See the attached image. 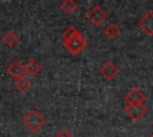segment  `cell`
<instances>
[{"label":"cell","mask_w":153,"mask_h":137,"mask_svg":"<svg viewBox=\"0 0 153 137\" xmlns=\"http://www.w3.org/2000/svg\"><path fill=\"white\" fill-rule=\"evenodd\" d=\"M62 38H63V46H65V49L68 52H71L73 56L79 55L86 48V45H87V43L84 39V37L81 36V33L74 26H68L63 31Z\"/></svg>","instance_id":"cell-1"},{"label":"cell","mask_w":153,"mask_h":137,"mask_svg":"<svg viewBox=\"0 0 153 137\" xmlns=\"http://www.w3.org/2000/svg\"><path fill=\"white\" fill-rule=\"evenodd\" d=\"M23 124L30 132L35 133V132H37L38 130H41L44 126L45 119L37 110H31L23 118Z\"/></svg>","instance_id":"cell-2"},{"label":"cell","mask_w":153,"mask_h":137,"mask_svg":"<svg viewBox=\"0 0 153 137\" xmlns=\"http://www.w3.org/2000/svg\"><path fill=\"white\" fill-rule=\"evenodd\" d=\"M147 107L143 104H127L124 107V113L133 120H140L142 119L147 113Z\"/></svg>","instance_id":"cell-3"},{"label":"cell","mask_w":153,"mask_h":137,"mask_svg":"<svg viewBox=\"0 0 153 137\" xmlns=\"http://www.w3.org/2000/svg\"><path fill=\"white\" fill-rule=\"evenodd\" d=\"M87 19L90 20V23L93 26H100L106 19H108V14L104 12L103 8H100L99 6H94L92 7L88 13H87Z\"/></svg>","instance_id":"cell-4"},{"label":"cell","mask_w":153,"mask_h":137,"mask_svg":"<svg viewBox=\"0 0 153 137\" xmlns=\"http://www.w3.org/2000/svg\"><path fill=\"white\" fill-rule=\"evenodd\" d=\"M99 73H100V75H102L105 80L111 81V80H114V79L118 75L120 69H118V67H117L112 61H106L105 63L102 64V67H100V69H99Z\"/></svg>","instance_id":"cell-5"},{"label":"cell","mask_w":153,"mask_h":137,"mask_svg":"<svg viewBox=\"0 0 153 137\" xmlns=\"http://www.w3.org/2000/svg\"><path fill=\"white\" fill-rule=\"evenodd\" d=\"M137 26L148 36H153V13L148 12L146 13L139 21Z\"/></svg>","instance_id":"cell-6"},{"label":"cell","mask_w":153,"mask_h":137,"mask_svg":"<svg viewBox=\"0 0 153 137\" xmlns=\"http://www.w3.org/2000/svg\"><path fill=\"white\" fill-rule=\"evenodd\" d=\"M124 100L127 104H143L146 100V96L140 89L133 88L126 94Z\"/></svg>","instance_id":"cell-7"},{"label":"cell","mask_w":153,"mask_h":137,"mask_svg":"<svg viewBox=\"0 0 153 137\" xmlns=\"http://www.w3.org/2000/svg\"><path fill=\"white\" fill-rule=\"evenodd\" d=\"M6 71H7V74H8L12 79L17 80V79H19V77H22V76L25 75V67H24L20 62L14 61V62H12V63L7 67Z\"/></svg>","instance_id":"cell-8"},{"label":"cell","mask_w":153,"mask_h":137,"mask_svg":"<svg viewBox=\"0 0 153 137\" xmlns=\"http://www.w3.org/2000/svg\"><path fill=\"white\" fill-rule=\"evenodd\" d=\"M24 67H25V74H27L29 76H32V77L36 76L42 70L41 64L35 60H30Z\"/></svg>","instance_id":"cell-9"},{"label":"cell","mask_w":153,"mask_h":137,"mask_svg":"<svg viewBox=\"0 0 153 137\" xmlns=\"http://www.w3.org/2000/svg\"><path fill=\"white\" fill-rule=\"evenodd\" d=\"M121 33V30L120 27L114 24V23H110L109 25H106V27L104 29V35L109 38V39H116Z\"/></svg>","instance_id":"cell-10"},{"label":"cell","mask_w":153,"mask_h":137,"mask_svg":"<svg viewBox=\"0 0 153 137\" xmlns=\"http://www.w3.org/2000/svg\"><path fill=\"white\" fill-rule=\"evenodd\" d=\"M13 85H14V87H16V89H17V91H19V92L24 93V92H26V91L30 88L31 82L29 81V79H27V77L22 76V77H19V79L14 80V83H13Z\"/></svg>","instance_id":"cell-11"},{"label":"cell","mask_w":153,"mask_h":137,"mask_svg":"<svg viewBox=\"0 0 153 137\" xmlns=\"http://www.w3.org/2000/svg\"><path fill=\"white\" fill-rule=\"evenodd\" d=\"M18 41H19L18 36H17L13 31H8V32H6V33L2 36V42H4V44L7 45V46H10V48H13L14 45H17Z\"/></svg>","instance_id":"cell-12"},{"label":"cell","mask_w":153,"mask_h":137,"mask_svg":"<svg viewBox=\"0 0 153 137\" xmlns=\"http://www.w3.org/2000/svg\"><path fill=\"white\" fill-rule=\"evenodd\" d=\"M76 7H78V5L74 0H63L61 2V10L66 14H72L76 10Z\"/></svg>","instance_id":"cell-13"},{"label":"cell","mask_w":153,"mask_h":137,"mask_svg":"<svg viewBox=\"0 0 153 137\" xmlns=\"http://www.w3.org/2000/svg\"><path fill=\"white\" fill-rule=\"evenodd\" d=\"M56 137H73V136H72V135H71L68 131H66V130H62V131H61V132H60V133H59Z\"/></svg>","instance_id":"cell-14"},{"label":"cell","mask_w":153,"mask_h":137,"mask_svg":"<svg viewBox=\"0 0 153 137\" xmlns=\"http://www.w3.org/2000/svg\"><path fill=\"white\" fill-rule=\"evenodd\" d=\"M151 137H153V133H152V135H151Z\"/></svg>","instance_id":"cell-15"}]
</instances>
